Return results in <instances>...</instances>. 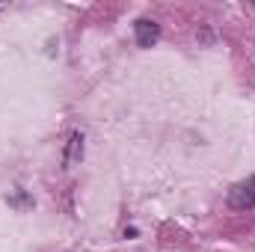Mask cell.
I'll return each mask as SVG.
<instances>
[{"mask_svg":"<svg viewBox=\"0 0 255 252\" xmlns=\"http://www.w3.org/2000/svg\"><path fill=\"white\" fill-rule=\"evenodd\" d=\"M80 154H83V139H80V133H74V136H71V142H68V157H65V166H68V163H74Z\"/></svg>","mask_w":255,"mask_h":252,"instance_id":"3957f363","label":"cell"},{"mask_svg":"<svg viewBox=\"0 0 255 252\" xmlns=\"http://www.w3.org/2000/svg\"><path fill=\"white\" fill-rule=\"evenodd\" d=\"M229 208L232 211H250V208H255V175L238 181L235 187L229 190Z\"/></svg>","mask_w":255,"mask_h":252,"instance_id":"6da1fadb","label":"cell"},{"mask_svg":"<svg viewBox=\"0 0 255 252\" xmlns=\"http://www.w3.org/2000/svg\"><path fill=\"white\" fill-rule=\"evenodd\" d=\"M133 39H136L139 48H151V45L160 39V24H154V21H148V18H139V21L133 24Z\"/></svg>","mask_w":255,"mask_h":252,"instance_id":"7a4b0ae2","label":"cell"}]
</instances>
